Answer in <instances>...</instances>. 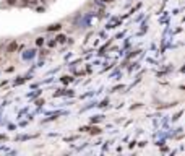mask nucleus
Masks as SVG:
<instances>
[{
  "mask_svg": "<svg viewBox=\"0 0 185 156\" xmlns=\"http://www.w3.org/2000/svg\"><path fill=\"white\" fill-rule=\"evenodd\" d=\"M36 44H37V46H41V44H44V39H42V37H39V39L36 41Z\"/></svg>",
  "mask_w": 185,
  "mask_h": 156,
  "instance_id": "nucleus-3",
  "label": "nucleus"
},
{
  "mask_svg": "<svg viewBox=\"0 0 185 156\" xmlns=\"http://www.w3.org/2000/svg\"><path fill=\"white\" fill-rule=\"evenodd\" d=\"M101 2H109L110 3V2H114V0H101Z\"/></svg>",
  "mask_w": 185,
  "mask_h": 156,
  "instance_id": "nucleus-5",
  "label": "nucleus"
},
{
  "mask_svg": "<svg viewBox=\"0 0 185 156\" xmlns=\"http://www.w3.org/2000/svg\"><path fill=\"white\" fill-rule=\"evenodd\" d=\"M15 47H16V42H11V44L8 46V52H11V50L15 49Z\"/></svg>",
  "mask_w": 185,
  "mask_h": 156,
  "instance_id": "nucleus-2",
  "label": "nucleus"
},
{
  "mask_svg": "<svg viewBox=\"0 0 185 156\" xmlns=\"http://www.w3.org/2000/svg\"><path fill=\"white\" fill-rule=\"evenodd\" d=\"M59 31L60 29V25H54V26H50V28H49V31Z\"/></svg>",
  "mask_w": 185,
  "mask_h": 156,
  "instance_id": "nucleus-1",
  "label": "nucleus"
},
{
  "mask_svg": "<svg viewBox=\"0 0 185 156\" xmlns=\"http://www.w3.org/2000/svg\"><path fill=\"white\" fill-rule=\"evenodd\" d=\"M91 132H93V133H99V129H98V127H94V129H91Z\"/></svg>",
  "mask_w": 185,
  "mask_h": 156,
  "instance_id": "nucleus-4",
  "label": "nucleus"
}]
</instances>
